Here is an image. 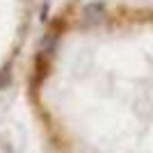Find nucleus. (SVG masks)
Masks as SVG:
<instances>
[{
  "label": "nucleus",
  "instance_id": "f257e3e1",
  "mask_svg": "<svg viewBox=\"0 0 153 153\" xmlns=\"http://www.w3.org/2000/svg\"><path fill=\"white\" fill-rule=\"evenodd\" d=\"M101 16H103V7H98V5H91L85 9V21L87 23H96Z\"/></svg>",
  "mask_w": 153,
  "mask_h": 153
}]
</instances>
